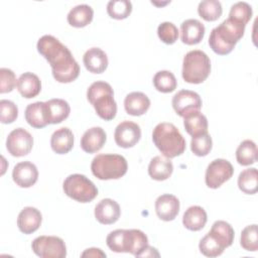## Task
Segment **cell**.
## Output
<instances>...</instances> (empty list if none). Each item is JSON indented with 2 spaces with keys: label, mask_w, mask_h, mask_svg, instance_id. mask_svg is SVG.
<instances>
[{
  "label": "cell",
  "mask_w": 258,
  "mask_h": 258,
  "mask_svg": "<svg viewBox=\"0 0 258 258\" xmlns=\"http://www.w3.org/2000/svg\"><path fill=\"white\" fill-rule=\"evenodd\" d=\"M213 147V141L210 134L204 133L198 136L191 137L190 141V149L192 153L197 156H206L210 153Z\"/></svg>",
  "instance_id": "cell-36"
},
{
  "label": "cell",
  "mask_w": 258,
  "mask_h": 258,
  "mask_svg": "<svg viewBox=\"0 0 258 258\" xmlns=\"http://www.w3.org/2000/svg\"><path fill=\"white\" fill-rule=\"evenodd\" d=\"M207 213L200 206L189 207L183 214L182 224L189 231H200L207 223Z\"/></svg>",
  "instance_id": "cell-26"
},
{
  "label": "cell",
  "mask_w": 258,
  "mask_h": 258,
  "mask_svg": "<svg viewBox=\"0 0 258 258\" xmlns=\"http://www.w3.org/2000/svg\"><path fill=\"white\" fill-rule=\"evenodd\" d=\"M236 159L239 164L247 166L257 161V146L254 141L246 139L240 143L236 150Z\"/></svg>",
  "instance_id": "cell-31"
},
{
  "label": "cell",
  "mask_w": 258,
  "mask_h": 258,
  "mask_svg": "<svg viewBox=\"0 0 258 258\" xmlns=\"http://www.w3.org/2000/svg\"><path fill=\"white\" fill-rule=\"evenodd\" d=\"M17 86V80L12 70L7 68L0 69V93L5 94L13 91Z\"/></svg>",
  "instance_id": "cell-42"
},
{
  "label": "cell",
  "mask_w": 258,
  "mask_h": 258,
  "mask_svg": "<svg viewBox=\"0 0 258 258\" xmlns=\"http://www.w3.org/2000/svg\"><path fill=\"white\" fill-rule=\"evenodd\" d=\"M33 146V137L23 128L12 130L6 139V148L8 152L15 157L27 155Z\"/></svg>",
  "instance_id": "cell-11"
},
{
  "label": "cell",
  "mask_w": 258,
  "mask_h": 258,
  "mask_svg": "<svg viewBox=\"0 0 258 258\" xmlns=\"http://www.w3.org/2000/svg\"><path fill=\"white\" fill-rule=\"evenodd\" d=\"M152 140L157 149L166 158H174L185 150V140L172 123H159L152 131Z\"/></svg>",
  "instance_id": "cell-3"
},
{
  "label": "cell",
  "mask_w": 258,
  "mask_h": 258,
  "mask_svg": "<svg viewBox=\"0 0 258 258\" xmlns=\"http://www.w3.org/2000/svg\"><path fill=\"white\" fill-rule=\"evenodd\" d=\"M107 140L106 132L101 127L88 129L81 138V148L87 153H95L102 149Z\"/></svg>",
  "instance_id": "cell-19"
},
{
  "label": "cell",
  "mask_w": 258,
  "mask_h": 258,
  "mask_svg": "<svg viewBox=\"0 0 258 258\" xmlns=\"http://www.w3.org/2000/svg\"><path fill=\"white\" fill-rule=\"evenodd\" d=\"M199 249L201 253L207 257L220 256L225 250V248L209 233L200 241Z\"/></svg>",
  "instance_id": "cell-37"
},
{
  "label": "cell",
  "mask_w": 258,
  "mask_h": 258,
  "mask_svg": "<svg viewBox=\"0 0 258 258\" xmlns=\"http://www.w3.org/2000/svg\"><path fill=\"white\" fill-rule=\"evenodd\" d=\"M132 12V3L128 0H111L107 4V13L111 18L121 20Z\"/></svg>",
  "instance_id": "cell-35"
},
{
  "label": "cell",
  "mask_w": 258,
  "mask_h": 258,
  "mask_svg": "<svg viewBox=\"0 0 258 258\" xmlns=\"http://www.w3.org/2000/svg\"><path fill=\"white\" fill-rule=\"evenodd\" d=\"M41 213L33 207H25L18 215L17 226L21 233L29 235L34 233L41 225Z\"/></svg>",
  "instance_id": "cell-17"
},
{
  "label": "cell",
  "mask_w": 258,
  "mask_h": 258,
  "mask_svg": "<svg viewBox=\"0 0 258 258\" xmlns=\"http://www.w3.org/2000/svg\"><path fill=\"white\" fill-rule=\"evenodd\" d=\"M180 204L178 199L169 194L159 196L155 201V212L157 217L165 222L175 219L178 215Z\"/></svg>",
  "instance_id": "cell-15"
},
{
  "label": "cell",
  "mask_w": 258,
  "mask_h": 258,
  "mask_svg": "<svg viewBox=\"0 0 258 258\" xmlns=\"http://www.w3.org/2000/svg\"><path fill=\"white\" fill-rule=\"evenodd\" d=\"M206 28L198 19H186L180 25V39L187 45L200 43L205 36Z\"/></svg>",
  "instance_id": "cell-18"
},
{
  "label": "cell",
  "mask_w": 258,
  "mask_h": 258,
  "mask_svg": "<svg viewBox=\"0 0 258 258\" xmlns=\"http://www.w3.org/2000/svg\"><path fill=\"white\" fill-rule=\"evenodd\" d=\"M127 169V160L119 154H98L91 163L92 173L101 180L121 178Z\"/></svg>",
  "instance_id": "cell-6"
},
{
  "label": "cell",
  "mask_w": 258,
  "mask_h": 258,
  "mask_svg": "<svg viewBox=\"0 0 258 258\" xmlns=\"http://www.w3.org/2000/svg\"><path fill=\"white\" fill-rule=\"evenodd\" d=\"M45 103L48 111L49 124H58L69 117L71 107L67 101L62 99H51Z\"/></svg>",
  "instance_id": "cell-29"
},
{
  "label": "cell",
  "mask_w": 258,
  "mask_h": 258,
  "mask_svg": "<svg viewBox=\"0 0 258 258\" xmlns=\"http://www.w3.org/2000/svg\"><path fill=\"white\" fill-rule=\"evenodd\" d=\"M94 17L93 8L87 4L77 5L73 9L70 10L67 19L70 25L81 28L90 24Z\"/></svg>",
  "instance_id": "cell-28"
},
{
  "label": "cell",
  "mask_w": 258,
  "mask_h": 258,
  "mask_svg": "<svg viewBox=\"0 0 258 258\" xmlns=\"http://www.w3.org/2000/svg\"><path fill=\"white\" fill-rule=\"evenodd\" d=\"M87 99L93 105L100 118L105 121L115 118L117 104L114 100V91L110 84L103 81L94 82L87 91Z\"/></svg>",
  "instance_id": "cell-5"
},
{
  "label": "cell",
  "mask_w": 258,
  "mask_h": 258,
  "mask_svg": "<svg viewBox=\"0 0 258 258\" xmlns=\"http://www.w3.org/2000/svg\"><path fill=\"white\" fill-rule=\"evenodd\" d=\"M31 248L41 258H64L67 256L64 241L56 236H39L32 241Z\"/></svg>",
  "instance_id": "cell-9"
},
{
  "label": "cell",
  "mask_w": 258,
  "mask_h": 258,
  "mask_svg": "<svg viewBox=\"0 0 258 258\" xmlns=\"http://www.w3.org/2000/svg\"><path fill=\"white\" fill-rule=\"evenodd\" d=\"M211 73V60L206 52L200 49L188 51L182 60V79L189 84L205 82Z\"/></svg>",
  "instance_id": "cell-7"
},
{
  "label": "cell",
  "mask_w": 258,
  "mask_h": 258,
  "mask_svg": "<svg viewBox=\"0 0 258 258\" xmlns=\"http://www.w3.org/2000/svg\"><path fill=\"white\" fill-rule=\"evenodd\" d=\"M209 233L218 242H220L225 249L230 247L234 241V229L229 223L225 221H216Z\"/></svg>",
  "instance_id": "cell-30"
},
{
  "label": "cell",
  "mask_w": 258,
  "mask_h": 258,
  "mask_svg": "<svg viewBox=\"0 0 258 258\" xmlns=\"http://www.w3.org/2000/svg\"><path fill=\"white\" fill-rule=\"evenodd\" d=\"M234 173V167L230 161L218 158L213 160L207 167L205 181L210 188H218L229 180Z\"/></svg>",
  "instance_id": "cell-10"
},
{
  "label": "cell",
  "mask_w": 258,
  "mask_h": 258,
  "mask_svg": "<svg viewBox=\"0 0 258 258\" xmlns=\"http://www.w3.org/2000/svg\"><path fill=\"white\" fill-rule=\"evenodd\" d=\"M149 107L150 100L144 93L132 92L125 97L124 108L131 116H141L147 112Z\"/></svg>",
  "instance_id": "cell-22"
},
{
  "label": "cell",
  "mask_w": 258,
  "mask_h": 258,
  "mask_svg": "<svg viewBox=\"0 0 258 258\" xmlns=\"http://www.w3.org/2000/svg\"><path fill=\"white\" fill-rule=\"evenodd\" d=\"M177 27L169 21L162 22L157 27V35L159 39L166 44H173L178 38Z\"/></svg>",
  "instance_id": "cell-40"
},
{
  "label": "cell",
  "mask_w": 258,
  "mask_h": 258,
  "mask_svg": "<svg viewBox=\"0 0 258 258\" xmlns=\"http://www.w3.org/2000/svg\"><path fill=\"white\" fill-rule=\"evenodd\" d=\"M171 104L175 113L183 118L190 112L201 110L202 99L200 95L194 91L180 90L172 97Z\"/></svg>",
  "instance_id": "cell-12"
},
{
  "label": "cell",
  "mask_w": 258,
  "mask_h": 258,
  "mask_svg": "<svg viewBox=\"0 0 258 258\" xmlns=\"http://www.w3.org/2000/svg\"><path fill=\"white\" fill-rule=\"evenodd\" d=\"M25 120L33 128H43L49 124L48 111L45 102L29 104L25 109Z\"/></svg>",
  "instance_id": "cell-20"
},
{
  "label": "cell",
  "mask_w": 258,
  "mask_h": 258,
  "mask_svg": "<svg viewBox=\"0 0 258 258\" xmlns=\"http://www.w3.org/2000/svg\"><path fill=\"white\" fill-rule=\"evenodd\" d=\"M240 244L246 251L255 252L258 250V233L256 224L249 225L243 229Z\"/></svg>",
  "instance_id": "cell-38"
},
{
  "label": "cell",
  "mask_w": 258,
  "mask_h": 258,
  "mask_svg": "<svg viewBox=\"0 0 258 258\" xmlns=\"http://www.w3.org/2000/svg\"><path fill=\"white\" fill-rule=\"evenodd\" d=\"M198 13L206 21H216L223 13L222 4L217 0L202 1L198 6Z\"/></svg>",
  "instance_id": "cell-33"
},
{
  "label": "cell",
  "mask_w": 258,
  "mask_h": 258,
  "mask_svg": "<svg viewBox=\"0 0 258 258\" xmlns=\"http://www.w3.org/2000/svg\"><path fill=\"white\" fill-rule=\"evenodd\" d=\"M154 88L161 93H171L177 87L174 75L169 71H159L153 77Z\"/></svg>",
  "instance_id": "cell-34"
},
{
  "label": "cell",
  "mask_w": 258,
  "mask_h": 258,
  "mask_svg": "<svg viewBox=\"0 0 258 258\" xmlns=\"http://www.w3.org/2000/svg\"><path fill=\"white\" fill-rule=\"evenodd\" d=\"M81 257H106V253L99 248H89L81 254Z\"/></svg>",
  "instance_id": "cell-43"
},
{
  "label": "cell",
  "mask_w": 258,
  "mask_h": 258,
  "mask_svg": "<svg viewBox=\"0 0 258 258\" xmlns=\"http://www.w3.org/2000/svg\"><path fill=\"white\" fill-rule=\"evenodd\" d=\"M74 146V134L68 127L55 130L50 138V147L57 154H66Z\"/></svg>",
  "instance_id": "cell-24"
},
{
  "label": "cell",
  "mask_w": 258,
  "mask_h": 258,
  "mask_svg": "<svg viewBox=\"0 0 258 258\" xmlns=\"http://www.w3.org/2000/svg\"><path fill=\"white\" fill-rule=\"evenodd\" d=\"M159 256L160 255H159L158 251L155 248H153L152 246L147 245L145 247V249L137 257H159Z\"/></svg>",
  "instance_id": "cell-44"
},
{
  "label": "cell",
  "mask_w": 258,
  "mask_h": 258,
  "mask_svg": "<svg viewBox=\"0 0 258 258\" xmlns=\"http://www.w3.org/2000/svg\"><path fill=\"white\" fill-rule=\"evenodd\" d=\"M245 26L243 23L228 17L211 31L209 45L217 54H229L243 37Z\"/></svg>",
  "instance_id": "cell-2"
},
{
  "label": "cell",
  "mask_w": 258,
  "mask_h": 258,
  "mask_svg": "<svg viewBox=\"0 0 258 258\" xmlns=\"http://www.w3.org/2000/svg\"><path fill=\"white\" fill-rule=\"evenodd\" d=\"M120 206L112 199H103L95 207V218L103 225L116 223L120 218Z\"/></svg>",
  "instance_id": "cell-16"
},
{
  "label": "cell",
  "mask_w": 258,
  "mask_h": 258,
  "mask_svg": "<svg viewBox=\"0 0 258 258\" xmlns=\"http://www.w3.org/2000/svg\"><path fill=\"white\" fill-rule=\"evenodd\" d=\"M64 194L79 203H90L98 196V188L86 175L74 173L62 183Z\"/></svg>",
  "instance_id": "cell-8"
},
{
  "label": "cell",
  "mask_w": 258,
  "mask_h": 258,
  "mask_svg": "<svg viewBox=\"0 0 258 258\" xmlns=\"http://www.w3.org/2000/svg\"><path fill=\"white\" fill-rule=\"evenodd\" d=\"M0 110H1V123L3 124H10L14 122L18 117V108L10 100H1Z\"/></svg>",
  "instance_id": "cell-41"
},
{
  "label": "cell",
  "mask_w": 258,
  "mask_h": 258,
  "mask_svg": "<svg viewBox=\"0 0 258 258\" xmlns=\"http://www.w3.org/2000/svg\"><path fill=\"white\" fill-rule=\"evenodd\" d=\"M16 87L19 94L26 99L36 97L41 91V83L39 78L30 72H26L19 77Z\"/></svg>",
  "instance_id": "cell-23"
},
{
  "label": "cell",
  "mask_w": 258,
  "mask_h": 258,
  "mask_svg": "<svg viewBox=\"0 0 258 258\" xmlns=\"http://www.w3.org/2000/svg\"><path fill=\"white\" fill-rule=\"evenodd\" d=\"M12 178L18 186L25 188L30 187L37 181V167L30 161L19 162L12 170Z\"/></svg>",
  "instance_id": "cell-14"
},
{
  "label": "cell",
  "mask_w": 258,
  "mask_h": 258,
  "mask_svg": "<svg viewBox=\"0 0 258 258\" xmlns=\"http://www.w3.org/2000/svg\"><path fill=\"white\" fill-rule=\"evenodd\" d=\"M38 52L51 67L54 80L61 84L74 82L80 75V67L70 49L52 35H43L37 41Z\"/></svg>",
  "instance_id": "cell-1"
},
{
  "label": "cell",
  "mask_w": 258,
  "mask_h": 258,
  "mask_svg": "<svg viewBox=\"0 0 258 258\" xmlns=\"http://www.w3.org/2000/svg\"><path fill=\"white\" fill-rule=\"evenodd\" d=\"M83 62L90 73L102 74L108 67V56L101 48L92 47L85 52Z\"/></svg>",
  "instance_id": "cell-21"
},
{
  "label": "cell",
  "mask_w": 258,
  "mask_h": 258,
  "mask_svg": "<svg viewBox=\"0 0 258 258\" xmlns=\"http://www.w3.org/2000/svg\"><path fill=\"white\" fill-rule=\"evenodd\" d=\"M141 138L140 126L132 121L125 120L118 124L114 132V139L118 146L130 148L137 144Z\"/></svg>",
  "instance_id": "cell-13"
},
{
  "label": "cell",
  "mask_w": 258,
  "mask_h": 258,
  "mask_svg": "<svg viewBox=\"0 0 258 258\" xmlns=\"http://www.w3.org/2000/svg\"><path fill=\"white\" fill-rule=\"evenodd\" d=\"M183 126L185 131L191 136H198L208 132L207 117L200 111H194L183 117Z\"/></svg>",
  "instance_id": "cell-27"
},
{
  "label": "cell",
  "mask_w": 258,
  "mask_h": 258,
  "mask_svg": "<svg viewBox=\"0 0 258 258\" xmlns=\"http://www.w3.org/2000/svg\"><path fill=\"white\" fill-rule=\"evenodd\" d=\"M238 186L240 190L247 195H254L258 188V174L255 167L244 169L238 177Z\"/></svg>",
  "instance_id": "cell-32"
},
{
  "label": "cell",
  "mask_w": 258,
  "mask_h": 258,
  "mask_svg": "<svg viewBox=\"0 0 258 258\" xmlns=\"http://www.w3.org/2000/svg\"><path fill=\"white\" fill-rule=\"evenodd\" d=\"M252 13V8L247 2H237L232 5L229 13V18L246 25L250 21Z\"/></svg>",
  "instance_id": "cell-39"
},
{
  "label": "cell",
  "mask_w": 258,
  "mask_h": 258,
  "mask_svg": "<svg viewBox=\"0 0 258 258\" xmlns=\"http://www.w3.org/2000/svg\"><path fill=\"white\" fill-rule=\"evenodd\" d=\"M173 171V164L164 156H154L148 165V174L152 179L155 180H165L167 179Z\"/></svg>",
  "instance_id": "cell-25"
},
{
  "label": "cell",
  "mask_w": 258,
  "mask_h": 258,
  "mask_svg": "<svg viewBox=\"0 0 258 258\" xmlns=\"http://www.w3.org/2000/svg\"><path fill=\"white\" fill-rule=\"evenodd\" d=\"M106 243L113 252L131 253L137 257L148 245V238L137 229H118L107 236Z\"/></svg>",
  "instance_id": "cell-4"
}]
</instances>
